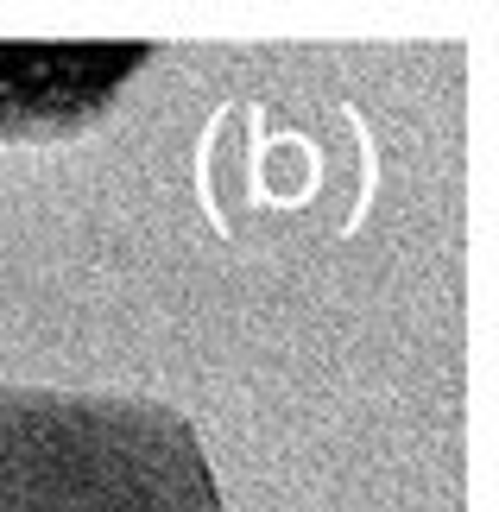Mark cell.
<instances>
[{
    "label": "cell",
    "mask_w": 499,
    "mask_h": 512,
    "mask_svg": "<svg viewBox=\"0 0 499 512\" xmlns=\"http://www.w3.org/2000/svg\"><path fill=\"white\" fill-rule=\"evenodd\" d=\"M152 57V38H0V146L102 127Z\"/></svg>",
    "instance_id": "cell-2"
},
{
    "label": "cell",
    "mask_w": 499,
    "mask_h": 512,
    "mask_svg": "<svg viewBox=\"0 0 499 512\" xmlns=\"http://www.w3.org/2000/svg\"><path fill=\"white\" fill-rule=\"evenodd\" d=\"M0 512H228L203 437L152 399L0 386Z\"/></svg>",
    "instance_id": "cell-1"
}]
</instances>
